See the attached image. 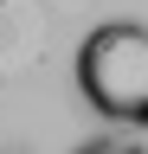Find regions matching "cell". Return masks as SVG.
<instances>
[{"mask_svg":"<svg viewBox=\"0 0 148 154\" xmlns=\"http://www.w3.org/2000/svg\"><path fill=\"white\" fill-rule=\"evenodd\" d=\"M77 90L97 116L148 128V26L135 19L90 26L77 45Z\"/></svg>","mask_w":148,"mask_h":154,"instance_id":"obj_1","label":"cell"}]
</instances>
